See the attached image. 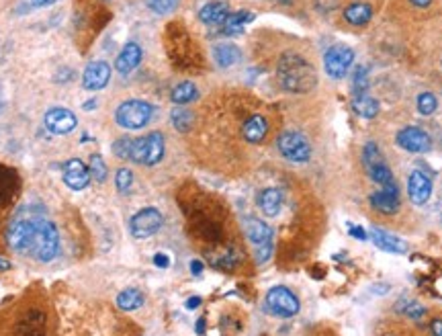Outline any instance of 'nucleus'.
<instances>
[{"label":"nucleus","mask_w":442,"mask_h":336,"mask_svg":"<svg viewBox=\"0 0 442 336\" xmlns=\"http://www.w3.org/2000/svg\"><path fill=\"white\" fill-rule=\"evenodd\" d=\"M277 74L282 88L289 92H307L318 83L314 66L299 53H284L279 62Z\"/></svg>","instance_id":"obj_1"},{"label":"nucleus","mask_w":442,"mask_h":336,"mask_svg":"<svg viewBox=\"0 0 442 336\" xmlns=\"http://www.w3.org/2000/svg\"><path fill=\"white\" fill-rule=\"evenodd\" d=\"M35 230H37V217H15L6 230L8 246L19 254L33 252Z\"/></svg>","instance_id":"obj_2"},{"label":"nucleus","mask_w":442,"mask_h":336,"mask_svg":"<svg viewBox=\"0 0 442 336\" xmlns=\"http://www.w3.org/2000/svg\"><path fill=\"white\" fill-rule=\"evenodd\" d=\"M40 262H49L60 254V232L53 221L37 217V230H35V244L31 252Z\"/></svg>","instance_id":"obj_3"},{"label":"nucleus","mask_w":442,"mask_h":336,"mask_svg":"<svg viewBox=\"0 0 442 336\" xmlns=\"http://www.w3.org/2000/svg\"><path fill=\"white\" fill-rule=\"evenodd\" d=\"M154 113V107L146 101L139 99H131L121 103L115 111V121L125 129H142L144 126L150 124Z\"/></svg>","instance_id":"obj_4"},{"label":"nucleus","mask_w":442,"mask_h":336,"mask_svg":"<svg viewBox=\"0 0 442 336\" xmlns=\"http://www.w3.org/2000/svg\"><path fill=\"white\" fill-rule=\"evenodd\" d=\"M244 230H246L248 240L256 246V251H254L256 260L260 264L266 262L273 254V228L258 217H248L244 221Z\"/></svg>","instance_id":"obj_5"},{"label":"nucleus","mask_w":442,"mask_h":336,"mask_svg":"<svg viewBox=\"0 0 442 336\" xmlns=\"http://www.w3.org/2000/svg\"><path fill=\"white\" fill-rule=\"evenodd\" d=\"M162 156H164V135L160 131H154L139 140H133V144H131L129 158L137 165L154 167L160 162Z\"/></svg>","instance_id":"obj_6"},{"label":"nucleus","mask_w":442,"mask_h":336,"mask_svg":"<svg viewBox=\"0 0 442 336\" xmlns=\"http://www.w3.org/2000/svg\"><path fill=\"white\" fill-rule=\"evenodd\" d=\"M277 148L291 162H307L312 158V146L299 131H282L277 140Z\"/></svg>","instance_id":"obj_7"},{"label":"nucleus","mask_w":442,"mask_h":336,"mask_svg":"<svg viewBox=\"0 0 442 336\" xmlns=\"http://www.w3.org/2000/svg\"><path fill=\"white\" fill-rule=\"evenodd\" d=\"M352 62H355V51L346 45H332L323 56V68H325L328 76H332L336 81L346 76Z\"/></svg>","instance_id":"obj_8"},{"label":"nucleus","mask_w":442,"mask_h":336,"mask_svg":"<svg viewBox=\"0 0 442 336\" xmlns=\"http://www.w3.org/2000/svg\"><path fill=\"white\" fill-rule=\"evenodd\" d=\"M266 308L279 318H293L299 312V299L291 289L279 285L266 294Z\"/></svg>","instance_id":"obj_9"},{"label":"nucleus","mask_w":442,"mask_h":336,"mask_svg":"<svg viewBox=\"0 0 442 336\" xmlns=\"http://www.w3.org/2000/svg\"><path fill=\"white\" fill-rule=\"evenodd\" d=\"M162 213L154 208H146V210L137 211L131 221H129V230L135 238H148L154 236L162 228Z\"/></svg>","instance_id":"obj_10"},{"label":"nucleus","mask_w":442,"mask_h":336,"mask_svg":"<svg viewBox=\"0 0 442 336\" xmlns=\"http://www.w3.org/2000/svg\"><path fill=\"white\" fill-rule=\"evenodd\" d=\"M398 144L405 152H411V154H424L432 146L428 133L420 127H403L398 133Z\"/></svg>","instance_id":"obj_11"},{"label":"nucleus","mask_w":442,"mask_h":336,"mask_svg":"<svg viewBox=\"0 0 442 336\" xmlns=\"http://www.w3.org/2000/svg\"><path fill=\"white\" fill-rule=\"evenodd\" d=\"M45 127L51 131V133H60V135H64V133H70L74 127L78 126V119H76V115L72 113V111H68V109H64V107H53V109H49L47 113H45Z\"/></svg>","instance_id":"obj_12"},{"label":"nucleus","mask_w":442,"mask_h":336,"mask_svg":"<svg viewBox=\"0 0 442 336\" xmlns=\"http://www.w3.org/2000/svg\"><path fill=\"white\" fill-rule=\"evenodd\" d=\"M371 205L381 213H387V215L400 211V189H398L396 180L383 185V189L379 193H373Z\"/></svg>","instance_id":"obj_13"},{"label":"nucleus","mask_w":442,"mask_h":336,"mask_svg":"<svg viewBox=\"0 0 442 336\" xmlns=\"http://www.w3.org/2000/svg\"><path fill=\"white\" fill-rule=\"evenodd\" d=\"M109 81H111V66L103 60L90 62L82 76V84L88 90H101L109 84Z\"/></svg>","instance_id":"obj_14"},{"label":"nucleus","mask_w":442,"mask_h":336,"mask_svg":"<svg viewBox=\"0 0 442 336\" xmlns=\"http://www.w3.org/2000/svg\"><path fill=\"white\" fill-rule=\"evenodd\" d=\"M407 193L414 205H424L432 195V180L424 172L416 170L407 178Z\"/></svg>","instance_id":"obj_15"},{"label":"nucleus","mask_w":442,"mask_h":336,"mask_svg":"<svg viewBox=\"0 0 442 336\" xmlns=\"http://www.w3.org/2000/svg\"><path fill=\"white\" fill-rule=\"evenodd\" d=\"M90 178H92V174H90V170L84 167V162L82 160H70V162H66V167H64V183L70 187V189H74V191H82V189H86L88 185H90Z\"/></svg>","instance_id":"obj_16"},{"label":"nucleus","mask_w":442,"mask_h":336,"mask_svg":"<svg viewBox=\"0 0 442 336\" xmlns=\"http://www.w3.org/2000/svg\"><path fill=\"white\" fill-rule=\"evenodd\" d=\"M142 56H144V51H142V47H139L137 43L135 42L125 43V47L121 49V53L117 56V62H115L117 72L123 74V76H125V74H129V72H133V70L139 66Z\"/></svg>","instance_id":"obj_17"},{"label":"nucleus","mask_w":442,"mask_h":336,"mask_svg":"<svg viewBox=\"0 0 442 336\" xmlns=\"http://www.w3.org/2000/svg\"><path fill=\"white\" fill-rule=\"evenodd\" d=\"M230 17V8L226 2H209L199 10V19L205 25H223L226 19Z\"/></svg>","instance_id":"obj_18"},{"label":"nucleus","mask_w":442,"mask_h":336,"mask_svg":"<svg viewBox=\"0 0 442 336\" xmlns=\"http://www.w3.org/2000/svg\"><path fill=\"white\" fill-rule=\"evenodd\" d=\"M240 58V47H236L234 43H217L213 47V60L219 68H230V66L238 64Z\"/></svg>","instance_id":"obj_19"},{"label":"nucleus","mask_w":442,"mask_h":336,"mask_svg":"<svg viewBox=\"0 0 442 336\" xmlns=\"http://www.w3.org/2000/svg\"><path fill=\"white\" fill-rule=\"evenodd\" d=\"M373 240H375V244H377L381 251L398 252V254L407 252V242H403L402 238H398V236H393V234H389V232H385V230L375 228V230H373Z\"/></svg>","instance_id":"obj_20"},{"label":"nucleus","mask_w":442,"mask_h":336,"mask_svg":"<svg viewBox=\"0 0 442 336\" xmlns=\"http://www.w3.org/2000/svg\"><path fill=\"white\" fill-rule=\"evenodd\" d=\"M266 131H269V124L262 115H252L246 124H244V137L250 142V144H258L266 137Z\"/></svg>","instance_id":"obj_21"},{"label":"nucleus","mask_w":442,"mask_h":336,"mask_svg":"<svg viewBox=\"0 0 442 336\" xmlns=\"http://www.w3.org/2000/svg\"><path fill=\"white\" fill-rule=\"evenodd\" d=\"M258 205L264 215L269 217H275L279 215L282 210V195L279 189H264L258 197Z\"/></svg>","instance_id":"obj_22"},{"label":"nucleus","mask_w":442,"mask_h":336,"mask_svg":"<svg viewBox=\"0 0 442 336\" xmlns=\"http://www.w3.org/2000/svg\"><path fill=\"white\" fill-rule=\"evenodd\" d=\"M352 109H355L357 115H361L364 119H375L379 115V103L373 96L364 94V92L357 94L352 99Z\"/></svg>","instance_id":"obj_23"},{"label":"nucleus","mask_w":442,"mask_h":336,"mask_svg":"<svg viewBox=\"0 0 442 336\" xmlns=\"http://www.w3.org/2000/svg\"><path fill=\"white\" fill-rule=\"evenodd\" d=\"M371 15H373V10H371V6H368L366 2H352V4L344 10V19H346L350 25H357V27L366 25V23L371 21Z\"/></svg>","instance_id":"obj_24"},{"label":"nucleus","mask_w":442,"mask_h":336,"mask_svg":"<svg viewBox=\"0 0 442 336\" xmlns=\"http://www.w3.org/2000/svg\"><path fill=\"white\" fill-rule=\"evenodd\" d=\"M146 297L139 289L135 287H127L123 289L119 295H117V305H119L123 312H133V310H139L144 305Z\"/></svg>","instance_id":"obj_25"},{"label":"nucleus","mask_w":442,"mask_h":336,"mask_svg":"<svg viewBox=\"0 0 442 336\" xmlns=\"http://www.w3.org/2000/svg\"><path fill=\"white\" fill-rule=\"evenodd\" d=\"M252 19H254V15H252V12H248V10L232 12V15L226 19V23H223V33H226V35H236V33H241V31H244V27H246L248 23H252Z\"/></svg>","instance_id":"obj_26"},{"label":"nucleus","mask_w":442,"mask_h":336,"mask_svg":"<svg viewBox=\"0 0 442 336\" xmlns=\"http://www.w3.org/2000/svg\"><path fill=\"white\" fill-rule=\"evenodd\" d=\"M197 96H199V90H197V86L193 83L176 84L172 88V94H170L172 103H176V105H187V103L195 101Z\"/></svg>","instance_id":"obj_27"},{"label":"nucleus","mask_w":442,"mask_h":336,"mask_svg":"<svg viewBox=\"0 0 442 336\" xmlns=\"http://www.w3.org/2000/svg\"><path fill=\"white\" fill-rule=\"evenodd\" d=\"M172 126L178 131H189L193 127V113L187 109H174L172 111Z\"/></svg>","instance_id":"obj_28"},{"label":"nucleus","mask_w":442,"mask_h":336,"mask_svg":"<svg viewBox=\"0 0 442 336\" xmlns=\"http://www.w3.org/2000/svg\"><path fill=\"white\" fill-rule=\"evenodd\" d=\"M366 170H368L371 178H373L375 183H379V185H387V183L393 180V174H391V170H389V167H387L385 162H379V165L366 168Z\"/></svg>","instance_id":"obj_29"},{"label":"nucleus","mask_w":442,"mask_h":336,"mask_svg":"<svg viewBox=\"0 0 442 336\" xmlns=\"http://www.w3.org/2000/svg\"><path fill=\"white\" fill-rule=\"evenodd\" d=\"M436 107H439V101L432 92H422L418 96V111L422 115H432L436 111Z\"/></svg>","instance_id":"obj_30"},{"label":"nucleus","mask_w":442,"mask_h":336,"mask_svg":"<svg viewBox=\"0 0 442 336\" xmlns=\"http://www.w3.org/2000/svg\"><path fill=\"white\" fill-rule=\"evenodd\" d=\"M362 162H364V167L366 168H371V167H375V165H379V162H383V158H381V150H379L373 142L364 146V150H362Z\"/></svg>","instance_id":"obj_31"},{"label":"nucleus","mask_w":442,"mask_h":336,"mask_svg":"<svg viewBox=\"0 0 442 336\" xmlns=\"http://www.w3.org/2000/svg\"><path fill=\"white\" fill-rule=\"evenodd\" d=\"M90 174L94 176L96 183H105L107 180V165L101 156H92L90 160Z\"/></svg>","instance_id":"obj_32"},{"label":"nucleus","mask_w":442,"mask_h":336,"mask_svg":"<svg viewBox=\"0 0 442 336\" xmlns=\"http://www.w3.org/2000/svg\"><path fill=\"white\" fill-rule=\"evenodd\" d=\"M115 185H117L119 193H127L133 185V172L129 168H119L117 176H115Z\"/></svg>","instance_id":"obj_33"},{"label":"nucleus","mask_w":442,"mask_h":336,"mask_svg":"<svg viewBox=\"0 0 442 336\" xmlns=\"http://www.w3.org/2000/svg\"><path fill=\"white\" fill-rule=\"evenodd\" d=\"M176 4H178V0H148V6H150L154 12H158V15H168V12H172V10L176 8Z\"/></svg>","instance_id":"obj_34"},{"label":"nucleus","mask_w":442,"mask_h":336,"mask_svg":"<svg viewBox=\"0 0 442 336\" xmlns=\"http://www.w3.org/2000/svg\"><path fill=\"white\" fill-rule=\"evenodd\" d=\"M400 310H402L405 316H409V318H414V320H420V318L426 314V310H424L418 301H403L402 305H400Z\"/></svg>","instance_id":"obj_35"},{"label":"nucleus","mask_w":442,"mask_h":336,"mask_svg":"<svg viewBox=\"0 0 442 336\" xmlns=\"http://www.w3.org/2000/svg\"><path fill=\"white\" fill-rule=\"evenodd\" d=\"M131 144H133V140L121 137V140H117V142L113 144V152H115L119 158H129V154H131Z\"/></svg>","instance_id":"obj_36"},{"label":"nucleus","mask_w":442,"mask_h":336,"mask_svg":"<svg viewBox=\"0 0 442 336\" xmlns=\"http://www.w3.org/2000/svg\"><path fill=\"white\" fill-rule=\"evenodd\" d=\"M368 86V78H366V68H357L355 70V88H357V92L361 94L362 90Z\"/></svg>","instance_id":"obj_37"},{"label":"nucleus","mask_w":442,"mask_h":336,"mask_svg":"<svg viewBox=\"0 0 442 336\" xmlns=\"http://www.w3.org/2000/svg\"><path fill=\"white\" fill-rule=\"evenodd\" d=\"M348 230H350V234H352L357 240H366V238H368V234H366L362 228H359V226H348Z\"/></svg>","instance_id":"obj_38"},{"label":"nucleus","mask_w":442,"mask_h":336,"mask_svg":"<svg viewBox=\"0 0 442 336\" xmlns=\"http://www.w3.org/2000/svg\"><path fill=\"white\" fill-rule=\"evenodd\" d=\"M430 330H432V336H442V320L441 318L432 320V324H430Z\"/></svg>","instance_id":"obj_39"},{"label":"nucleus","mask_w":442,"mask_h":336,"mask_svg":"<svg viewBox=\"0 0 442 336\" xmlns=\"http://www.w3.org/2000/svg\"><path fill=\"white\" fill-rule=\"evenodd\" d=\"M154 262H156L158 267H162V269H166V267L170 264V260H168L166 254H156V256H154Z\"/></svg>","instance_id":"obj_40"},{"label":"nucleus","mask_w":442,"mask_h":336,"mask_svg":"<svg viewBox=\"0 0 442 336\" xmlns=\"http://www.w3.org/2000/svg\"><path fill=\"white\" fill-rule=\"evenodd\" d=\"M199 303H201V299H199V297H191V299L187 301V308H189V310H195Z\"/></svg>","instance_id":"obj_41"},{"label":"nucleus","mask_w":442,"mask_h":336,"mask_svg":"<svg viewBox=\"0 0 442 336\" xmlns=\"http://www.w3.org/2000/svg\"><path fill=\"white\" fill-rule=\"evenodd\" d=\"M191 271H193L195 275H199V273L203 271V264L199 262V260H193V262H191Z\"/></svg>","instance_id":"obj_42"},{"label":"nucleus","mask_w":442,"mask_h":336,"mask_svg":"<svg viewBox=\"0 0 442 336\" xmlns=\"http://www.w3.org/2000/svg\"><path fill=\"white\" fill-rule=\"evenodd\" d=\"M430 2H432V0H411V4H416V6H420V8L430 6Z\"/></svg>","instance_id":"obj_43"},{"label":"nucleus","mask_w":442,"mask_h":336,"mask_svg":"<svg viewBox=\"0 0 442 336\" xmlns=\"http://www.w3.org/2000/svg\"><path fill=\"white\" fill-rule=\"evenodd\" d=\"M53 2H58V0H33L35 6H49V4H53Z\"/></svg>","instance_id":"obj_44"},{"label":"nucleus","mask_w":442,"mask_h":336,"mask_svg":"<svg viewBox=\"0 0 442 336\" xmlns=\"http://www.w3.org/2000/svg\"><path fill=\"white\" fill-rule=\"evenodd\" d=\"M6 269H10V262L4 260V258H0V271H6Z\"/></svg>","instance_id":"obj_45"},{"label":"nucleus","mask_w":442,"mask_h":336,"mask_svg":"<svg viewBox=\"0 0 442 336\" xmlns=\"http://www.w3.org/2000/svg\"><path fill=\"white\" fill-rule=\"evenodd\" d=\"M92 107H96V101H88V105H84V109H92Z\"/></svg>","instance_id":"obj_46"},{"label":"nucleus","mask_w":442,"mask_h":336,"mask_svg":"<svg viewBox=\"0 0 442 336\" xmlns=\"http://www.w3.org/2000/svg\"><path fill=\"white\" fill-rule=\"evenodd\" d=\"M203 328H205V322H199V324H197V330H199V335H203Z\"/></svg>","instance_id":"obj_47"}]
</instances>
